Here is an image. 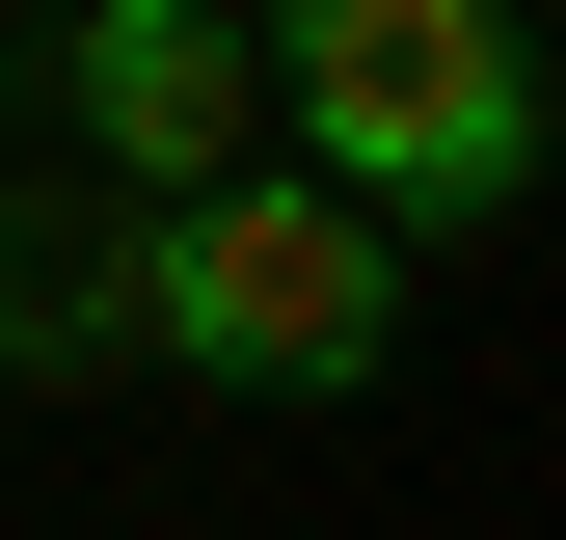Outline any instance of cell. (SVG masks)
<instances>
[{
  "mask_svg": "<svg viewBox=\"0 0 566 540\" xmlns=\"http://www.w3.org/2000/svg\"><path fill=\"white\" fill-rule=\"evenodd\" d=\"M28 108H82V189H217L243 135H270V54H243V0H82V28L28 54Z\"/></svg>",
  "mask_w": 566,
  "mask_h": 540,
  "instance_id": "obj_3",
  "label": "cell"
},
{
  "mask_svg": "<svg viewBox=\"0 0 566 540\" xmlns=\"http://www.w3.org/2000/svg\"><path fill=\"white\" fill-rule=\"evenodd\" d=\"M135 352H163V378H243V405H350L405 352V243L350 217V189L217 163V189L135 217Z\"/></svg>",
  "mask_w": 566,
  "mask_h": 540,
  "instance_id": "obj_2",
  "label": "cell"
},
{
  "mask_svg": "<svg viewBox=\"0 0 566 540\" xmlns=\"http://www.w3.org/2000/svg\"><path fill=\"white\" fill-rule=\"evenodd\" d=\"M0 378L28 405L135 378V189H0Z\"/></svg>",
  "mask_w": 566,
  "mask_h": 540,
  "instance_id": "obj_4",
  "label": "cell"
},
{
  "mask_svg": "<svg viewBox=\"0 0 566 540\" xmlns=\"http://www.w3.org/2000/svg\"><path fill=\"white\" fill-rule=\"evenodd\" d=\"M0 189H28V28H0Z\"/></svg>",
  "mask_w": 566,
  "mask_h": 540,
  "instance_id": "obj_5",
  "label": "cell"
},
{
  "mask_svg": "<svg viewBox=\"0 0 566 540\" xmlns=\"http://www.w3.org/2000/svg\"><path fill=\"white\" fill-rule=\"evenodd\" d=\"M270 54V135H297V189H350L378 243H485L539 189V0H243Z\"/></svg>",
  "mask_w": 566,
  "mask_h": 540,
  "instance_id": "obj_1",
  "label": "cell"
}]
</instances>
